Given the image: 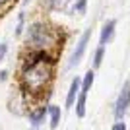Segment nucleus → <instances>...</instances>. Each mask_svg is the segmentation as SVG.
Here are the masks:
<instances>
[{"mask_svg": "<svg viewBox=\"0 0 130 130\" xmlns=\"http://www.w3.org/2000/svg\"><path fill=\"white\" fill-rule=\"evenodd\" d=\"M4 2H6V0H0V4H4Z\"/></svg>", "mask_w": 130, "mask_h": 130, "instance_id": "2eb2a0df", "label": "nucleus"}, {"mask_svg": "<svg viewBox=\"0 0 130 130\" xmlns=\"http://www.w3.org/2000/svg\"><path fill=\"white\" fill-rule=\"evenodd\" d=\"M128 107H130V82H126L120 89L119 97H117V103H115V117L120 120L128 111Z\"/></svg>", "mask_w": 130, "mask_h": 130, "instance_id": "20e7f679", "label": "nucleus"}, {"mask_svg": "<svg viewBox=\"0 0 130 130\" xmlns=\"http://www.w3.org/2000/svg\"><path fill=\"white\" fill-rule=\"evenodd\" d=\"M82 86H80V78H74L70 84V89H68V97H66V107H72L74 105V99H76V93H80Z\"/></svg>", "mask_w": 130, "mask_h": 130, "instance_id": "0eeeda50", "label": "nucleus"}, {"mask_svg": "<svg viewBox=\"0 0 130 130\" xmlns=\"http://www.w3.org/2000/svg\"><path fill=\"white\" fill-rule=\"evenodd\" d=\"M43 119H45V109H39L35 113H29V120H31L33 126H39L43 122Z\"/></svg>", "mask_w": 130, "mask_h": 130, "instance_id": "1a4fd4ad", "label": "nucleus"}, {"mask_svg": "<svg viewBox=\"0 0 130 130\" xmlns=\"http://www.w3.org/2000/svg\"><path fill=\"white\" fill-rule=\"evenodd\" d=\"M6 51H8V45H6V43H0V60L4 58V54H6Z\"/></svg>", "mask_w": 130, "mask_h": 130, "instance_id": "4468645a", "label": "nucleus"}, {"mask_svg": "<svg viewBox=\"0 0 130 130\" xmlns=\"http://www.w3.org/2000/svg\"><path fill=\"white\" fill-rule=\"evenodd\" d=\"M93 70H89L84 76V82H82V89H80V95H78V101H76V115L78 117H84L86 115V99H87V91L91 89V84H93Z\"/></svg>", "mask_w": 130, "mask_h": 130, "instance_id": "7ed1b4c3", "label": "nucleus"}, {"mask_svg": "<svg viewBox=\"0 0 130 130\" xmlns=\"http://www.w3.org/2000/svg\"><path fill=\"white\" fill-rule=\"evenodd\" d=\"M89 35H91V29H87V31L82 35V39H80V43H78L76 51H74V54L70 56L68 66H76L78 62L82 60V56H84V53H86V47H87V43H89Z\"/></svg>", "mask_w": 130, "mask_h": 130, "instance_id": "39448f33", "label": "nucleus"}, {"mask_svg": "<svg viewBox=\"0 0 130 130\" xmlns=\"http://www.w3.org/2000/svg\"><path fill=\"white\" fill-rule=\"evenodd\" d=\"M115 25H117V22H115V20H109V22L103 25V29H101V39H99V45H107L109 41L113 39Z\"/></svg>", "mask_w": 130, "mask_h": 130, "instance_id": "423d86ee", "label": "nucleus"}, {"mask_svg": "<svg viewBox=\"0 0 130 130\" xmlns=\"http://www.w3.org/2000/svg\"><path fill=\"white\" fill-rule=\"evenodd\" d=\"M53 76V62L49 60V56H45V54H39L37 58L29 62L25 70L22 74V82L23 86H25L27 91H41L45 87V84L51 80Z\"/></svg>", "mask_w": 130, "mask_h": 130, "instance_id": "f257e3e1", "label": "nucleus"}, {"mask_svg": "<svg viewBox=\"0 0 130 130\" xmlns=\"http://www.w3.org/2000/svg\"><path fill=\"white\" fill-rule=\"evenodd\" d=\"M27 41L33 45V47H47L51 45L53 37H51L49 27L43 25V23H33L29 29H27Z\"/></svg>", "mask_w": 130, "mask_h": 130, "instance_id": "f03ea898", "label": "nucleus"}, {"mask_svg": "<svg viewBox=\"0 0 130 130\" xmlns=\"http://www.w3.org/2000/svg\"><path fill=\"white\" fill-rule=\"evenodd\" d=\"M68 2L70 0H45V4L54 8V10H64L66 6H68Z\"/></svg>", "mask_w": 130, "mask_h": 130, "instance_id": "9d476101", "label": "nucleus"}, {"mask_svg": "<svg viewBox=\"0 0 130 130\" xmlns=\"http://www.w3.org/2000/svg\"><path fill=\"white\" fill-rule=\"evenodd\" d=\"M111 130H126V124H124V122H115Z\"/></svg>", "mask_w": 130, "mask_h": 130, "instance_id": "ddd939ff", "label": "nucleus"}, {"mask_svg": "<svg viewBox=\"0 0 130 130\" xmlns=\"http://www.w3.org/2000/svg\"><path fill=\"white\" fill-rule=\"evenodd\" d=\"M49 113H51V126L53 128H56L60 122V107H56V105H51L49 107Z\"/></svg>", "mask_w": 130, "mask_h": 130, "instance_id": "6e6552de", "label": "nucleus"}, {"mask_svg": "<svg viewBox=\"0 0 130 130\" xmlns=\"http://www.w3.org/2000/svg\"><path fill=\"white\" fill-rule=\"evenodd\" d=\"M103 53H105V45H99L97 51H95V56H93V66L95 68L101 66V62H103Z\"/></svg>", "mask_w": 130, "mask_h": 130, "instance_id": "9b49d317", "label": "nucleus"}, {"mask_svg": "<svg viewBox=\"0 0 130 130\" xmlns=\"http://www.w3.org/2000/svg\"><path fill=\"white\" fill-rule=\"evenodd\" d=\"M86 2H87V0H78V4H76V12L84 14V12H86Z\"/></svg>", "mask_w": 130, "mask_h": 130, "instance_id": "f8f14e48", "label": "nucleus"}]
</instances>
